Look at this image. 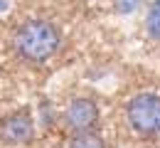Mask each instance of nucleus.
<instances>
[{"instance_id":"obj_1","label":"nucleus","mask_w":160,"mask_h":148,"mask_svg":"<svg viewBox=\"0 0 160 148\" xmlns=\"http://www.w3.org/2000/svg\"><path fill=\"white\" fill-rule=\"evenodd\" d=\"M62 44V30L49 20H25L12 35L15 54L27 64H44Z\"/></svg>"},{"instance_id":"obj_2","label":"nucleus","mask_w":160,"mask_h":148,"mask_svg":"<svg viewBox=\"0 0 160 148\" xmlns=\"http://www.w3.org/2000/svg\"><path fill=\"white\" fill-rule=\"evenodd\" d=\"M126 119L138 136H160V94L140 91L126 104Z\"/></svg>"},{"instance_id":"obj_3","label":"nucleus","mask_w":160,"mask_h":148,"mask_svg":"<svg viewBox=\"0 0 160 148\" xmlns=\"http://www.w3.org/2000/svg\"><path fill=\"white\" fill-rule=\"evenodd\" d=\"M101 121L99 104L89 96H74L67 109H64V124L72 133H86V131H96Z\"/></svg>"},{"instance_id":"obj_4","label":"nucleus","mask_w":160,"mask_h":148,"mask_svg":"<svg viewBox=\"0 0 160 148\" xmlns=\"http://www.w3.org/2000/svg\"><path fill=\"white\" fill-rule=\"evenodd\" d=\"M35 138V121L27 109L12 111L0 119V141L8 146H25Z\"/></svg>"},{"instance_id":"obj_5","label":"nucleus","mask_w":160,"mask_h":148,"mask_svg":"<svg viewBox=\"0 0 160 148\" xmlns=\"http://www.w3.org/2000/svg\"><path fill=\"white\" fill-rule=\"evenodd\" d=\"M67 148H106V143H103L101 133L86 131V133H74Z\"/></svg>"},{"instance_id":"obj_6","label":"nucleus","mask_w":160,"mask_h":148,"mask_svg":"<svg viewBox=\"0 0 160 148\" xmlns=\"http://www.w3.org/2000/svg\"><path fill=\"white\" fill-rule=\"evenodd\" d=\"M145 30H148V35H150L153 40L160 42V0H155V3L150 5L148 15H145Z\"/></svg>"},{"instance_id":"obj_7","label":"nucleus","mask_w":160,"mask_h":148,"mask_svg":"<svg viewBox=\"0 0 160 148\" xmlns=\"http://www.w3.org/2000/svg\"><path fill=\"white\" fill-rule=\"evenodd\" d=\"M136 5H138V0H118V3H116V10H118V13H131Z\"/></svg>"}]
</instances>
